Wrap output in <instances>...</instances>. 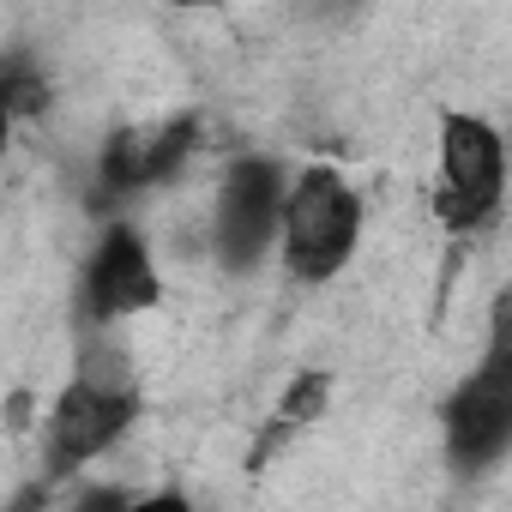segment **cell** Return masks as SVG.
I'll list each match as a JSON object with an SVG mask.
<instances>
[{
  "label": "cell",
  "instance_id": "30bf717a",
  "mask_svg": "<svg viewBox=\"0 0 512 512\" xmlns=\"http://www.w3.org/2000/svg\"><path fill=\"white\" fill-rule=\"evenodd\" d=\"M506 151H512V139H506Z\"/></svg>",
  "mask_w": 512,
  "mask_h": 512
},
{
  "label": "cell",
  "instance_id": "277c9868",
  "mask_svg": "<svg viewBox=\"0 0 512 512\" xmlns=\"http://www.w3.org/2000/svg\"><path fill=\"white\" fill-rule=\"evenodd\" d=\"M506 181H512L506 133L488 115L446 109L440 115V193H434L440 223L458 235L488 229L506 205Z\"/></svg>",
  "mask_w": 512,
  "mask_h": 512
},
{
  "label": "cell",
  "instance_id": "52a82bcc",
  "mask_svg": "<svg viewBox=\"0 0 512 512\" xmlns=\"http://www.w3.org/2000/svg\"><path fill=\"white\" fill-rule=\"evenodd\" d=\"M332 392H338V380L326 374V368H302L296 380H290V392L278 398V410H272V422H266V434L253 440V464H266L278 446H290L302 428H314L320 416H326V404H332Z\"/></svg>",
  "mask_w": 512,
  "mask_h": 512
},
{
  "label": "cell",
  "instance_id": "6da1fadb",
  "mask_svg": "<svg viewBox=\"0 0 512 512\" xmlns=\"http://www.w3.org/2000/svg\"><path fill=\"white\" fill-rule=\"evenodd\" d=\"M446 458L458 476H482L512 452V290L488 302V338L476 368L440 404Z\"/></svg>",
  "mask_w": 512,
  "mask_h": 512
},
{
  "label": "cell",
  "instance_id": "ba28073f",
  "mask_svg": "<svg viewBox=\"0 0 512 512\" xmlns=\"http://www.w3.org/2000/svg\"><path fill=\"white\" fill-rule=\"evenodd\" d=\"M0 103H7L13 121H37L49 109V79L37 73V61L25 49H13L7 67H0Z\"/></svg>",
  "mask_w": 512,
  "mask_h": 512
},
{
  "label": "cell",
  "instance_id": "5b68a950",
  "mask_svg": "<svg viewBox=\"0 0 512 512\" xmlns=\"http://www.w3.org/2000/svg\"><path fill=\"white\" fill-rule=\"evenodd\" d=\"M284 199H290V175L272 157H235L223 169L217 205H211V247L223 272H253L266 253H278Z\"/></svg>",
  "mask_w": 512,
  "mask_h": 512
},
{
  "label": "cell",
  "instance_id": "9c48e42d",
  "mask_svg": "<svg viewBox=\"0 0 512 512\" xmlns=\"http://www.w3.org/2000/svg\"><path fill=\"white\" fill-rule=\"evenodd\" d=\"M175 7H187V13H199V7H223V0H175Z\"/></svg>",
  "mask_w": 512,
  "mask_h": 512
},
{
  "label": "cell",
  "instance_id": "7a4b0ae2",
  "mask_svg": "<svg viewBox=\"0 0 512 512\" xmlns=\"http://www.w3.org/2000/svg\"><path fill=\"white\" fill-rule=\"evenodd\" d=\"M139 422V380L121 350H85L73 380L55 392L43 422V452L55 476H73L121 446V434Z\"/></svg>",
  "mask_w": 512,
  "mask_h": 512
},
{
  "label": "cell",
  "instance_id": "8992f818",
  "mask_svg": "<svg viewBox=\"0 0 512 512\" xmlns=\"http://www.w3.org/2000/svg\"><path fill=\"white\" fill-rule=\"evenodd\" d=\"M163 302V278H157V260H151V241L133 229V223H109L91 247V260L79 272V314L91 326H115V320H133V314H151Z\"/></svg>",
  "mask_w": 512,
  "mask_h": 512
},
{
  "label": "cell",
  "instance_id": "3957f363",
  "mask_svg": "<svg viewBox=\"0 0 512 512\" xmlns=\"http://www.w3.org/2000/svg\"><path fill=\"white\" fill-rule=\"evenodd\" d=\"M362 193L332 169V163H308L302 175H290V199H284V235H278V260L296 284H332L362 247Z\"/></svg>",
  "mask_w": 512,
  "mask_h": 512
}]
</instances>
